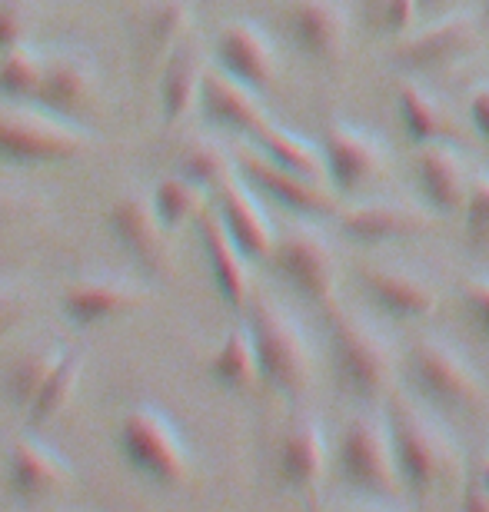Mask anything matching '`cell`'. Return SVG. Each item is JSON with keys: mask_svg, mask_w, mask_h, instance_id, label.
Returning a JSON list of instances; mask_svg holds the SVG:
<instances>
[{"mask_svg": "<svg viewBox=\"0 0 489 512\" xmlns=\"http://www.w3.org/2000/svg\"><path fill=\"white\" fill-rule=\"evenodd\" d=\"M237 170L243 173V180H247L260 197L273 200L277 207L293 213L297 220H333L343 207L340 193H336L330 183L307 180L293 170H283L273 160L263 157L260 150L240 153Z\"/></svg>", "mask_w": 489, "mask_h": 512, "instance_id": "10", "label": "cell"}, {"mask_svg": "<svg viewBox=\"0 0 489 512\" xmlns=\"http://www.w3.org/2000/svg\"><path fill=\"white\" fill-rule=\"evenodd\" d=\"M386 419H390L400 483L410 499L426 503V499L443 493L446 486H453L463 476L460 449H456L450 433L423 406H416L406 396L390 393V399H386Z\"/></svg>", "mask_w": 489, "mask_h": 512, "instance_id": "1", "label": "cell"}, {"mask_svg": "<svg viewBox=\"0 0 489 512\" xmlns=\"http://www.w3.org/2000/svg\"><path fill=\"white\" fill-rule=\"evenodd\" d=\"M326 183L340 197H363L376 183L390 177V150L376 133L346 124V120H326L320 133Z\"/></svg>", "mask_w": 489, "mask_h": 512, "instance_id": "8", "label": "cell"}, {"mask_svg": "<svg viewBox=\"0 0 489 512\" xmlns=\"http://www.w3.org/2000/svg\"><path fill=\"white\" fill-rule=\"evenodd\" d=\"M47 54H40L30 44H17L0 54V97L4 100H37V90L44 84Z\"/></svg>", "mask_w": 489, "mask_h": 512, "instance_id": "34", "label": "cell"}, {"mask_svg": "<svg viewBox=\"0 0 489 512\" xmlns=\"http://www.w3.org/2000/svg\"><path fill=\"white\" fill-rule=\"evenodd\" d=\"M190 0H144L130 17V44L140 64H163L167 54L190 34Z\"/></svg>", "mask_w": 489, "mask_h": 512, "instance_id": "26", "label": "cell"}, {"mask_svg": "<svg viewBox=\"0 0 489 512\" xmlns=\"http://www.w3.org/2000/svg\"><path fill=\"white\" fill-rule=\"evenodd\" d=\"M360 286L366 300L393 320H426L440 310V290L410 266H363Z\"/></svg>", "mask_w": 489, "mask_h": 512, "instance_id": "20", "label": "cell"}, {"mask_svg": "<svg viewBox=\"0 0 489 512\" xmlns=\"http://www.w3.org/2000/svg\"><path fill=\"white\" fill-rule=\"evenodd\" d=\"M97 87L100 70L84 50H57V54H47L44 84H40L34 104L50 110V114L77 120L94 104Z\"/></svg>", "mask_w": 489, "mask_h": 512, "instance_id": "21", "label": "cell"}, {"mask_svg": "<svg viewBox=\"0 0 489 512\" xmlns=\"http://www.w3.org/2000/svg\"><path fill=\"white\" fill-rule=\"evenodd\" d=\"M473 479H480V483L489 489V453L480 459V466H476V473H473Z\"/></svg>", "mask_w": 489, "mask_h": 512, "instance_id": "44", "label": "cell"}, {"mask_svg": "<svg viewBox=\"0 0 489 512\" xmlns=\"http://www.w3.org/2000/svg\"><path fill=\"white\" fill-rule=\"evenodd\" d=\"M260 356V376L287 399H303L313 383V353L300 323L270 296H250L243 310Z\"/></svg>", "mask_w": 489, "mask_h": 512, "instance_id": "5", "label": "cell"}, {"mask_svg": "<svg viewBox=\"0 0 489 512\" xmlns=\"http://www.w3.org/2000/svg\"><path fill=\"white\" fill-rule=\"evenodd\" d=\"M64 356H67L64 343H30L20 353L10 356L4 366V380H0L7 403L27 413V406L34 403L40 386L47 383V376L57 370Z\"/></svg>", "mask_w": 489, "mask_h": 512, "instance_id": "28", "label": "cell"}, {"mask_svg": "<svg viewBox=\"0 0 489 512\" xmlns=\"http://www.w3.org/2000/svg\"><path fill=\"white\" fill-rule=\"evenodd\" d=\"M207 70H210L207 47L193 34L183 37L160 64V110L170 127L180 124V120L197 107Z\"/></svg>", "mask_w": 489, "mask_h": 512, "instance_id": "25", "label": "cell"}, {"mask_svg": "<svg viewBox=\"0 0 489 512\" xmlns=\"http://www.w3.org/2000/svg\"><path fill=\"white\" fill-rule=\"evenodd\" d=\"M197 107L207 124L230 130V133H240L243 140H250L253 133L270 120L267 110L260 104L257 90L240 84L237 77H230L227 70L217 64H210L207 77H203Z\"/></svg>", "mask_w": 489, "mask_h": 512, "instance_id": "23", "label": "cell"}, {"mask_svg": "<svg viewBox=\"0 0 489 512\" xmlns=\"http://www.w3.org/2000/svg\"><path fill=\"white\" fill-rule=\"evenodd\" d=\"M406 376L416 396L446 413H480L489 403L486 386L470 360L440 336H420L406 353Z\"/></svg>", "mask_w": 489, "mask_h": 512, "instance_id": "7", "label": "cell"}, {"mask_svg": "<svg viewBox=\"0 0 489 512\" xmlns=\"http://www.w3.org/2000/svg\"><path fill=\"white\" fill-rule=\"evenodd\" d=\"M287 34L317 64H336L350 44V10L343 0H290Z\"/></svg>", "mask_w": 489, "mask_h": 512, "instance_id": "19", "label": "cell"}, {"mask_svg": "<svg viewBox=\"0 0 489 512\" xmlns=\"http://www.w3.org/2000/svg\"><path fill=\"white\" fill-rule=\"evenodd\" d=\"M416 4H420V14H443L453 0H416Z\"/></svg>", "mask_w": 489, "mask_h": 512, "instance_id": "43", "label": "cell"}, {"mask_svg": "<svg viewBox=\"0 0 489 512\" xmlns=\"http://www.w3.org/2000/svg\"><path fill=\"white\" fill-rule=\"evenodd\" d=\"M34 20L37 0H0V54L17 44H27Z\"/></svg>", "mask_w": 489, "mask_h": 512, "instance_id": "36", "label": "cell"}, {"mask_svg": "<svg viewBox=\"0 0 489 512\" xmlns=\"http://www.w3.org/2000/svg\"><path fill=\"white\" fill-rule=\"evenodd\" d=\"M173 163H177L173 170L183 173V177L203 183L210 193L217 190L233 170H237V160L230 157L227 147L217 143L213 137H203V133H193V137L183 140L180 150H177V160H173Z\"/></svg>", "mask_w": 489, "mask_h": 512, "instance_id": "32", "label": "cell"}, {"mask_svg": "<svg viewBox=\"0 0 489 512\" xmlns=\"http://www.w3.org/2000/svg\"><path fill=\"white\" fill-rule=\"evenodd\" d=\"M470 124L480 133V140L489 143V84L476 87L470 94Z\"/></svg>", "mask_w": 489, "mask_h": 512, "instance_id": "41", "label": "cell"}, {"mask_svg": "<svg viewBox=\"0 0 489 512\" xmlns=\"http://www.w3.org/2000/svg\"><path fill=\"white\" fill-rule=\"evenodd\" d=\"M197 237L203 256H207V270L213 276V286H217L220 300L230 306L233 313H243L250 303V270H247V253H243L233 237L223 227L217 210H203L197 217Z\"/></svg>", "mask_w": 489, "mask_h": 512, "instance_id": "24", "label": "cell"}, {"mask_svg": "<svg viewBox=\"0 0 489 512\" xmlns=\"http://www.w3.org/2000/svg\"><path fill=\"white\" fill-rule=\"evenodd\" d=\"M120 459L157 489H183L193 476L190 449L183 443L180 426L157 403L130 406L117 426Z\"/></svg>", "mask_w": 489, "mask_h": 512, "instance_id": "4", "label": "cell"}, {"mask_svg": "<svg viewBox=\"0 0 489 512\" xmlns=\"http://www.w3.org/2000/svg\"><path fill=\"white\" fill-rule=\"evenodd\" d=\"M273 270L293 293L303 300L330 306L336 303V286H340V263L330 247V240L320 230L297 223V227L277 230V247L270 256Z\"/></svg>", "mask_w": 489, "mask_h": 512, "instance_id": "9", "label": "cell"}, {"mask_svg": "<svg viewBox=\"0 0 489 512\" xmlns=\"http://www.w3.org/2000/svg\"><path fill=\"white\" fill-rule=\"evenodd\" d=\"M460 503H463V509H470V512H489V489L480 483V479H466Z\"/></svg>", "mask_w": 489, "mask_h": 512, "instance_id": "42", "label": "cell"}, {"mask_svg": "<svg viewBox=\"0 0 489 512\" xmlns=\"http://www.w3.org/2000/svg\"><path fill=\"white\" fill-rule=\"evenodd\" d=\"M207 370H210V380L223 389H230V393H250V389H257L263 383L257 343H253L247 320L230 326L227 336H223L217 346V353L210 356Z\"/></svg>", "mask_w": 489, "mask_h": 512, "instance_id": "27", "label": "cell"}, {"mask_svg": "<svg viewBox=\"0 0 489 512\" xmlns=\"http://www.w3.org/2000/svg\"><path fill=\"white\" fill-rule=\"evenodd\" d=\"M107 227L110 237L117 240V247L130 256V263L137 266L144 276H167L170 273V243L167 227L157 217L154 197L144 190H127L114 200V207L107 210Z\"/></svg>", "mask_w": 489, "mask_h": 512, "instance_id": "11", "label": "cell"}, {"mask_svg": "<svg viewBox=\"0 0 489 512\" xmlns=\"http://www.w3.org/2000/svg\"><path fill=\"white\" fill-rule=\"evenodd\" d=\"M463 230L473 247H489V173L473 170L470 197L463 207Z\"/></svg>", "mask_w": 489, "mask_h": 512, "instance_id": "35", "label": "cell"}, {"mask_svg": "<svg viewBox=\"0 0 489 512\" xmlns=\"http://www.w3.org/2000/svg\"><path fill=\"white\" fill-rule=\"evenodd\" d=\"M336 227L350 243L360 247H386V243H400L423 237L433 227L430 213L413 207V203L396 200H360L350 207H340L336 213Z\"/></svg>", "mask_w": 489, "mask_h": 512, "instance_id": "15", "label": "cell"}, {"mask_svg": "<svg viewBox=\"0 0 489 512\" xmlns=\"http://www.w3.org/2000/svg\"><path fill=\"white\" fill-rule=\"evenodd\" d=\"M413 180L423 203L440 217H456L470 197L473 170L450 140L420 143L413 153Z\"/></svg>", "mask_w": 489, "mask_h": 512, "instance_id": "16", "label": "cell"}, {"mask_svg": "<svg viewBox=\"0 0 489 512\" xmlns=\"http://www.w3.org/2000/svg\"><path fill=\"white\" fill-rule=\"evenodd\" d=\"M150 303V290L134 276L124 273H87L77 276L60 293V313L70 326L90 330V326L110 323L124 313H134Z\"/></svg>", "mask_w": 489, "mask_h": 512, "instance_id": "12", "label": "cell"}, {"mask_svg": "<svg viewBox=\"0 0 489 512\" xmlns=\"http://www.w3.org/2000/svg\"><path fill=\"white\" fill-rule=\"evenodd\" d=\"M213 64L223 67L250 90H257V94H267L280 80V60L273 40L260 24L243 17L220 27L217 40H213Z\"/></svg>", "mask_w": 489, "mask_h": 512, "instance_id": "14", "label": "cell"}, {"mask_svg": "<svg viewBox=\"0 0 489 512\" xmlns=\"http://www.w3.org/2000/svg\"><path fill=\"white\" fill-rule=\"evenodd\" d=\"M253 150H260L263 157L273 160L283 170H293L307 180L326 183V163H323V147L313 143L310 137H300L287 127H280L277 120H267L257 133L250 137Z\"/></svg>", "mask_w": 489, "mask_h": 512, "instance_id": "29", "label": "cell"}, {"mask_svg": "<svg viewBox=\"0 0 489 512\" xmlns=\"http://www.w3.org/2000/svg\"><path fill=\"white\" fill-rule=\"evenodd\" d=\"M326 340H330V366L336 386L360 403H376L390 396L396 380V356L373 323L350 313L340 300L326 306Z\"/></svg>", "mask_w": 489, "mask_h": 512, "instance_id": "2", "label": "cell"}, {"mask_svg": "<svg viewBox=\"0 0 489 512\" xmlns=\"http://www.w3.org/2000/svg\"><path fill=\"white\" fill-rule=\"evenodd\" d=\"M150 197H154V207H157L160 223L173 233V230H180L183 223L197 220L200 213L207 210L210 190L203 187V183L183 177V173L173 170V173H167V177L157 180V187H154V193H150Z\"/></svg>", "mask_w": 489, "mask_h": 512, "instance_id": "31", "label": "cell"}, {"mask_svg": "<svg viewBox=\"0 0 489 512\" xmlns=\"http://www.w3.org/2000/svg\"><path fill=\"white\" fill-rule=\"evenodd\" d=\"M30 310V296L20 283L0 280V336H7Z\"/></svg>", "mask_w": 489, "mask_h": 512, "instance_id": "40", "label": "cell"}, {"mask_svg": "<svg viewBox=\"0 0 489 512\" xmlns=\"http://www.w3.org/2000/svg\"><path fill=\"white\" fill-rule=\"evenodd\" d=\"M336 469H340L343 486L356 496L393 499L403 493L386 409L383 413L363 409L346 419L336 439Z\"/></svg>", "mask_w": 489, "mask_h": 512, "instance_id": "6", "label": "cell"}, {"mask_svg": "<svg viewBox=\"0 0 489 512\" xmlns=\"http://www.w3.org/2000/svg\"><path fill=\"white\" fill-rule=\"evenodd\" d=\"M460 300L470 313L473 326L489 340V276H470L460 286Z\"/></svg>", "mask_w": 489, "mask_h": 512, "instance_id": "38", "label": "cell"}, {"mask_svg": "<svg viewBox=\"0 0 489 512\" xmlns=\"http://www.w3.org/2000/svg\"><path fill=\"white\" fill-rule=\"evenodd\" d=\"M217 197V213L233 243L247 253L250 263H267L277 247V227L270 223L267 210L260 207L257 190L243 180L240 170H233L227 180L213 190Z\"/></svg>", "mask_w": 489, "mask_h": 512, "instance_id": "18", "label": "cell"}, {"mask_svg": "<svg viewBox=\"0 0 489 512\" xmlns=\"http://www.w3.org/2000/svg\"><path fill=\"white\" fill-rule=\"evenodd\" d=\"M94 147L90 130L77 120L50 114L34 100L0 97V160L14 167H54L80 160Z\"/></svg>", "mask_w": 489, "mask_h": 512, "instance_id": "3", "label": "cell"}, {"mask_svg": "<svg viewBox=\"0 0 489 512\" xmlns=\"http://www.w3.org/2000/svg\"><path fill=\"white\" fill-rule=\"evenodd\" d=\"M80 376H84V356H80L77 350H67L60 366L47 376V383L40 386L34 403L27 406V423L44 426V423H50V419H57L60 413H64V409L74 403Z\"/></svg>", "mask_w": 489, "mask_h": 512, "instance_id": "33", "label": "cell"}, {"mask_svg": "<svg viewBox=\"0 0 489 512\" xmlns=\"http://www.w3.org/2000/svg\"><path fill=\"white\" fill-rule=\"evenodd\" d=\"M74 479L67 459L37 436H20L7 449V489L20 506H37L64 493Z\"/></svg>", "mask_w": 489, "mask_h": 512, "instance_id": "17", "label": "cell"}, {"mask_svg": "<svg viewBox=\"0 0 489 512\" xmlns=\"http://www.w3.org/2000/svg\"><path fill=\"white\" fill-rule=\"evenodd\" d=\"M326 473V436L317 416L297 413L277 446V483L293 496H307Z\"/></svg>", "mask_w": 489, "mask_h": 512, "instance_id": "22", "label": "cell"}, {"mask_svg": "<svg viewBox=\"0 0 489 512\" xmlns=\"http://www.w3.org/2000/svg\"><path fill=\"white\" fill-rule=\"evenodd\" d=\"M483 17H486V24H489V0H483Z\"/></svg>", "mask_w": 489, "mask_h": 512, "instance_id": "45", "label": "cell"}, {"mask_svg": "<svg viewBox=\"0 0 489 512\" xmlns=\"http://www.w3.org/2000/svg\"><path fill=\"white\" fill-rule=\"evenodd\" d=\"M373 7V20L383 34L390 37H406L420 17V4L416 0H370Z\"/></svg>", "mask_w": 489, "mask_h": 512, "instance_id": "37", "label": "cell"}, {"mask_svg": "<svg viewBox=\"0 0 489 512\" xmlns=\"http://www.w3.org/2000/svg\"><path fill=\"white\" fill-rule=\"evenodd\" d=\"M40 210L44 207H40L27 190L0 187V230L14 227L17 220H34V217H40Z\"/></svg>", "mask_w": 489, "mask_h": 512, "instance_id": "39", "label": "cell"}, {"mask_svg": "<svg viewBox=\"0 0 489 512\" xmlns=\"http://www.w3.org/2000/svg\"><path fill=\"white\" fill-rule=\"evenodd\" d=\"M480 44V27H476L473 14L466 10H453V14H440L433 24L423 30H410L400 37V44L393 50V64L403 70H450L463 64Z\"/></svg>", "mask_w": 489, "mask_h": 512, "instance_id": "13", "label": "cell"}, {"mask_svg": "<svg viewBox=\"0 0 489 512\" xmlns=\"http://www.w3.org/2000/svg\"><path fill=\"white\" fill-rule=\"evenodd\" d=\"M396 114H400V127L413 147L433 140H453L450 114L416 80H400L396 84Z\"/></svg>", "mask_w": 489, "mask_h": 512, "instance_id": "30", "label": "cell"}]
</instances>
